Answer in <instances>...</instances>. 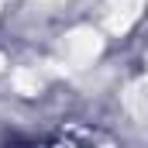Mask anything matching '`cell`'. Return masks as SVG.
Segmentation results:
<instances>
[{"label": "cell", "mask_w": 148, "mask_h": 148, "mask_svg": "<svg viewBox=\"0 0 148 148\" xmlns=\"http://www.w3.org/2000/svg\"><path fill=\"white\" fill-rule=\"evenodd\" d=\"M45 3H48V0H45Z\"/></svg>", "instance_id": "cell-5"}, {"label": "cell", "mask_w": 148, "mask_h": 148, "mask_svg": "<svg viewBox=\"0 0 148 148\" xmlns=\"http://www.w3.org/2000/svg\"><path fill=\"white\" fill-rule=\"evenodd\" d=\"M100 35L93 31V28H76L73 35L62 41V55H66V62H73V66H90L93 59H97V52H100Z\"/></svg>", "instance_id": "cell-1"}, {"label": "cell", "mask_w": 148, "mask_h": 148, "mask_svg": "<svg viewBox=\"0 0 148 148\" xmlns=\"http://www.w3.org/2000/svg\"><path fill=\"white\" fill-rule=\"evenodd\" d=\"M127 110L138 121H148V76H141L131 90H127Z\"/></svg>", "instance_id": "cell-3"}, {"label": "cell", "mask_w": 148, "mask_h": 148, "mask_svg": "<svg viewBox=\"0 0 148 148\" xmlns=\"http://www.w3.org/2000/svg\"><path fill=\"white\" fill-rule=\"evenodd\" d=\"M3 69H7V55L0 52V73H3Z\"/></svg>", "instance_id": "cell-4"}, {"label": "cell", "mask_w": 148, "mask_h": 148, "mask_svg": "<svg viewBox=\"0 0 148 148\" xmlns=\"http://www.w3.org/2000/svg\"><path fill=\"white\" fill-rule=\"evenodd\" d=\"M145 3L148 0H117L114 10H110V17H107V31H114V35L127 31V28L145 14Z\"/></svg>", "instance_id": "cell-2"}]
</instances>
